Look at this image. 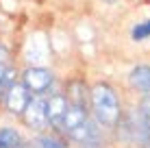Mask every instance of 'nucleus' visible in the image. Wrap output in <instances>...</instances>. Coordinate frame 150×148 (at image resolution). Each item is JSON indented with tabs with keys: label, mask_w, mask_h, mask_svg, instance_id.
Here are the masks:
<instances>
[{
	"label": "nucleus",
	"mask_w": 150,
	"mask_h": 148,
	"mask_svg": "<svg viewBox=\"0 0 150 148\" xmlns=\"http://www.w3.org/2000/svg\"><path fill=\"white\" fill-rule=\"evenodd\" d=\"M146 37H150V20L148 22H144V24H137L135 28H133V39H146Z\"/></svg>",
	"instance_id": "nucleus-12"
},
{
	"label": "nucleus",
	"mask_w": 150,
	"mask_h": 148,
	"mask_svg": "<svg viewBox=\"0 0 150 148\" xmlns=\"http://www.w3.org/2000/svg\"><path fill=\"white\" fill-rule=\"evenodd\" d=\"M131 85L144 94H150V65H137L133 68L131 76H128Z\"/></svg>",
	"instance_id": "nucleus-8"
},
{
	"label": "nucleus",
	"mask_w": 150,
	"mask_h": 148,
	"mask_svg": "<svg viewBox=\"0 0 150 148\" xmlns=\"http://www.w3.org/2000/svg\"><path fill=\"white\" fill-rule=\"evenodd\" d=\"M148 142H150V124H148Z\"/></svg>",
	"instance_id": "nucleus-14"
},
{
	"label": "nucleus",
	"mask_w": 150,
	"mask_h": 148,
	"mask_svg": "<svg viewBox=\"0 0 150 148\" xmlns=\"http://www.w3.org/2000/svg\"><path fill=\"white\" fill-rule=\"evenodd\" d=\"M22 81H24V87L33 94H44L46 89L52 85V72L46 68H28L26 72L22 74Z\"/></svg>",
	"instance_id": "nucleus-2"
},
{
	"label": "nucleus",
	"mask_w": 150,
	"mask_h": 148,
	"mask_svg": "<svg viewBox=\"0 0 150 148\" xmlns=\"http://www.w3.org/2000/svg\"><path fill=\"white\" fill-rule=\"evenodd\" d=\"M68 103L70 105H79V107H87V87L83 81H72L68 85Z\"/></svg>",
	"instance_id": "nucleus-9"
},
{
	"label": "nucleus",
	"mask_w": 150,
	"mask_h": 148,
	"mask_svg": "<svg viewBox=\"0 0 150 148\" xmlns=\"http://www.w3.org/2000/svg\"><path fill=\"white\" fill-rule=\"evenodd\" d=\"M46 50H48V46L44 42V35H33L28 42V50H26V57L28 61H46Z\"/></svg>",
	"instance_id": "nucleus-10"
},
{
	"label": "nucleus",
	"mask_w": 150,
	"mask_h": 148,
	"mask_svg": "<svg viewBox=\"0 0 150 148\" xmlns=\"http://www.w3.org/2000/svg\"><path fill=\"white\" fill-rule=\"evenodd\" d=\"M0 68H2V65H0ZM0 91H2V87H0Z\"/></svg>",
	"instance_id": "nucleus-15"
},
{
	"label": "nucleus",
	"mask_w": 150,
	"mask_h": 148,
	"mask_svg": "<svg viewBox=\"0 0 150 148\" xmlns=\"http://www.w3.org/2000/svg\"><path fill=\"white\" fill-rule=\"evenodd\" d=\"M0 148H20V135L13 129L0 131Z\"/></svg>",
	"instance_id": "nucleus-11"
},
{
	"label": "nucleus",
	"mask_w": 150,
	"mask_h": 148,
	"mask_svg": "<svg viewBox=\"0 0 150 148\" xmlns=\"http://www.w3.org/2000/svg\"><path fill=\"white\" fill-rule=\"evenodd\" d=\"M28 89L24 85H18L13 83L11 87H7V94H4V105H7L9 113L13 115H22V111L26 109L28 105Z\"/></svg>",
	"instance_id": "nucleus-4"
},
{
	"label": "nucleus",
	"mask_w": 150,
	"mask_h": 148,
	"mask_svg": "<svg viewBox=\"0 0 150 148\" xmlns=\"http://www.w3.org/2000/svg\"><path fill=\"white\" fill-rule=\"evenodd\" d=\"M91 107H94V113L100 124L105 126L117 124V120H120V100H117V94L113 91L111 85L98 83L91 89Z\"/></svg>",
	"instance_id": "nucleus-1"
},
{
	"label": "nucleus",
	"mask_w": 150,
	"mask_h": 148,
	"mask_svg": "<svg viewBox=\"0 0 150 148\" xmlns=\"http://www.w3.org/2000/svg\"><path fill=\"white\" fill-rule=\"evenodd\" d=\"M68 135L74 142H79V144L87 146V148H94L98 144V129H96V124H91L89 120H87L85 124H81V126H76V129L68 131Z\"/></svg>",
	"instance_id": "nucleus-6"
},
{
	"label": "nucleus",
	"mask_w": 150,
	"mask_h": 148,
	"mask_svg": "<svg viewBox=\"0 0 150 148\" xmlns=\"http://www.w3.org/2000/svg\"><path fill=\"white\" fill-rule=\"evenodd\" d=\"M24 122L30 126V129H44L48 124V115H46V100L44 98H30L26 109L22 111Z\"/></svg>",
	"instance_id": "nucleus-3"
},
{
	"label": "nucleus",
	"mask_w": 150,
	"mask_h": 148,
	"mask_svg": "<svg viewBox=\"0 0 150 148\" xmlns=\"http://www.w3.org/2000/svg\"><path fill=\"white\" fill-rule=\"evenodd\" d=\"M85 122H87V107L68 105V111H65V115H63V124H61V129L68 133V131L85 124Z\"/></svg>",
	"instance_id": "nucleus-7"
},
{
	"label": "nucleus",
	"mask_w": 150,
	"mask_h": 148,
	"mask_svg": "<svg viewBox=\"0 0 150 148\" xmlns=\"http://www.w3.org/2000/svg\"><path fill=\"white\" fill-rule=\"evenodd\" d=\"M68 98L63 94H54L46 100V115H48V122L54 126V129H61L63 124V115L68 111Z\"/></svg>",
	"instance_id": "nucleus-5"
},
{
	"label": "nucleus",
	"mask_w": 150,
	"mask_h": 148,
	"mask_svg": "<svg viewBox=\"0 0 150 148\" xmlns=\"http://www.w3.org/2000/svg\"><path fill=\"white\" fill-rule=\"evenodd\" d=\"M39 146L41 148H65V144L61 140H57V137H41Z\"/></svg>",
	"instance_id": "nucleus-13"
}]
</instances>
